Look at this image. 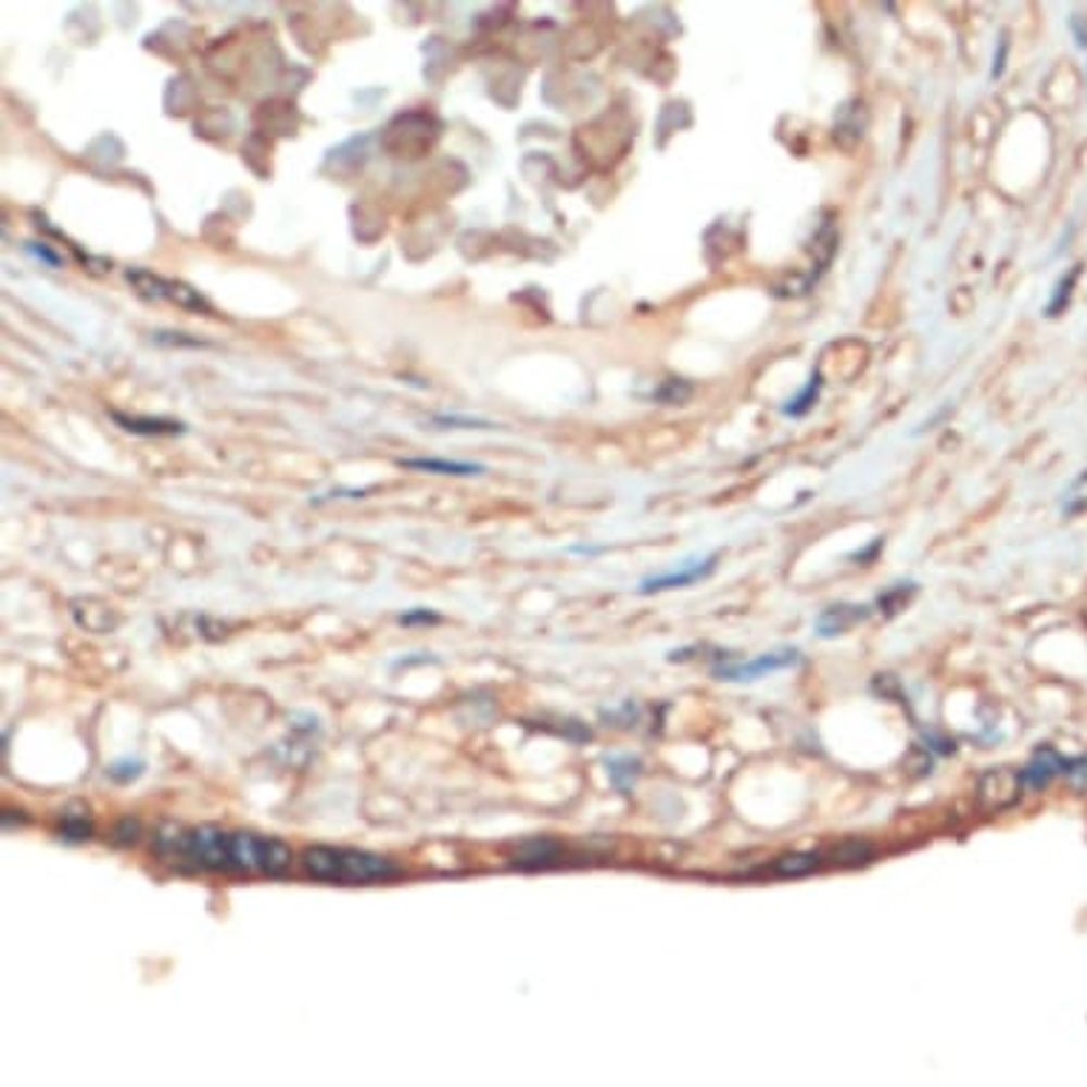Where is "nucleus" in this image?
Here are the masks:
<instances>
[{"mask_svg": "<svg viewBox=\"0 0 1087 1087\" xmlns=\"http://www.w3.org/2000/svg\"><path fill=\"white\" fill-rule=\"evenodd\" d=\"M871 616V607L865 604H834V607H825L823 612L814 621V630H818L820 637H834V635H846L848 630H855L857 623H862Z\"/></svg>", "mask_w": 1087, "mask_h": 1087, "instance_id": "obj_7", "label": "nucleus"}, {"mask_svg": "<svg viewBox=\"0 0 1087 1087\" xmlns=\"http://www.w3.org/2000/svg\"><path fill=\"white\" fill-rule=\"evenodd\" d=\"M29 251H31V254H35V256H38V260H43L46 265H52V268H58V265H61V256L52 254V251H49V248H46L43 242H31Z\"/></svg>", "mask_w": 1087, "mask_h": 1087, "instance_id": "obj_21", "label": "nucleus"}, {"mask_svg": "<svg viewBox=\"0 0 1087 1087\" xmlns=\"http://www.w3.org/2000/svg\"><path fill=\"white\" fill-rule=\"evenodd\" d=\"M874 857V848L865 840H846L840 846H834L825 860L837 862V865H860V862H869Z\"/></svg>", "mask_w": 1087, "mask_h": 1087, "instance_id": "obj_13", "label": "nucleus"}, {"mask_svg": "<svg viewBox=\"0 0 1087 1087\" xmlns=\"http://www.w3.org/2000/svg\"><path fill=\"white\" fill-rule=\"evenodd\" d=\"M442 618L435 616V612H430V609H413V612H405V616H399V623H405V627H413V623H439Z\"/></svg>", "mask_w": 1087, "mask_h": 1087, "instance_id": "obj_19", "label": "nucleus"}, {"mask_svg": "<svg viewBox=\"0 0 1087 1087\" xmlns=\"http://www.w3.org/2000/svg\"><path fill=\"white\" fill-rule=\"evenodd\" d=\"M439 425H465V428H493L490 421H479V419H462V416H435Z\"/></svg>", "mask_w": 1087, "mask_h": 1087, "instance_id": "obj_20", "label": "nucleus"}, {"mask_svg": "<svg viewBox=\"0 0 1087 1087\" xmlns=\"http://www.w3.org/2000/svg\"><path fill=\"white\" fill-rule=\"evenodd\" d=\"M1079 274H1082V265H1073V268L1067 270L1065 277L1059 279L1057 288H1053V296H1050V302H1048V308H1045V314H1048V316H1059V314H1062V311L1067 308V302H1071V293H1073V286H1076V279H1079Z\"/></svg>", "mask_w": 1087, "mask_h": 1087, "instance_id": "obj_14", "label": "nucleus"}, {"mask_svg": "<svg viewBox=\"0 0 1087 1087\" xmlns=\"http://www.w3.org/2000/svg\"><path fill=\"white\" fill-rule=\"evenodd\" d=\"M823 865L825 855H820V851H792V855L772 860L769 871H772L774 877H806V874H814Z\"/></svg>", "mask_w": 1087, "mask_h": 1087, "instance_id": "obj_9", "label": "nucleus"}, {"mask_svg": "<svg viewBox=\"0 0 1087 1087\" xmlns=\"http://www.w3.org/2000/svg\"><path fill=\"white\" fill-rule=\"evenodd\" d=\"M157 848L174 862L208 871H260L282 874L291 865V848L277 837L251 832H223L217 825L160 834Z\"/></svg>", "mask_w": 1087, "mask_h": 1087, "instance_id": "obj_1", "label": "nucleus"}, {"mask_svg": "<svg viewBox=\"0 0 1087 1087\" xmlns=\"http://www.w3.org/2000/svg\"><path fill=\"white\" fill-rule=\"evenodd\" d=\"M128 282H135L137 291L149 300H172L186 305V308H205V302L191 288L180 286V282H165L149 270H128Z\"/></svg>", "mask_w": 1087, "mask_h": 1087, "instance_id": "obj_6", "label": "nucleus"}, {"mask_svg": "<svg viewBox=\"0 0 1087 1087\" xmlns=\"http://www.w3.org/2000/svg\"><path fill=\"white\" fill-rule=\"evenodd\" d=\"M305 871L316 880L342 885H368L379 880H393L399 874V865L393 860L362 848H333L314 846L302 857Z\"/></svg>", "mask_w": 1087, "mask_h": 1087, "instance_id": "obj_2", "label": "nucleus"}, {"mask_svg": "<svg viewBox=\"0 0 1087 1087\" xmlns=\"http://www.w3.org/2000/svg\"><path fill=\"white\" fill-rule=\"evenodd\" d=\"M1006 54H1008V43L1006 40H999V54L994 58V68H990V77H994V80L1002 77V72H1006Z\"/></svg>", "mask_w": 1087, "mask_h": 1087, "instance_id": "obj_22", "label": "nucleus"}, {"mask_svg": "<svg viewBox=\"0 0 1087 1087\" xmlns=\"http://www.w3.org/2000/svg\"><path fill=\"white\" fill-rule=\"evenodd\" d=\"M1022 772L1013 766H990L976 780V800L988 811H1006L1022 797Z\"/></svg>", "mask_w": 1087, "mask_h": 1087, "instance_id": "obj_3", "label": "nucleus"}, {"mask_svg": "<svg viewBox=\"0 0 1087 1087\" xmlns=\"http://www.w3.org/2000/svg\"><path fill=\"white\" fill-rule=\"evenodd\" d=\"M797 660H800V653H797V649H774V653H763L751 660H726V663L715 667V678L729 683L758 681V678L769 675V672H780V669L795 667Z\"/></svg>", "mask_w": 1087, "mask_h": 1087, "instance_id": "obj_4", "label": "nucleus"}, {"mask_svg": "<svg viewBox=\"0 0 1087 1087\" xmlns=\"http://www.w3.org/2000/svg\"><path fill=\"white\" fill-rule=\"evenodd\" d=\"M715 564H718V555H706V558H695V561H686L681 567L669 572H660V576H649L641 581V593H660V590H678V586L695 584L700 578L712 576Z\"/></svg>", "mask_w": 1087, "mask_h": 1087, "instance_id": "obj_5", "label": "nucleus"}, {"mask_svg": "<svg viewBox=\"0 0 1087 1087\" xmlns=\"http://www.w3.org/2000/svg\"><path fill=\"white\" fill-rule=\"evenodd\" d=\"M399 467L407 470H428V472H444V476H479L488 467L472 465V462H451V458H399Z\"/></svg>", "mask_w": 1087, "mask_h": 1087, "instance_id": "obj_10", "label": "nucleus"}, {"mask_svg": "<svg viewBox=\"0 0 1087 1087\" xmlns=\"http://www.w3.org/2000/svg\"><path fill=\"white\" fill-rule=\"evenodd\" d=\"M820 388H823V379H820V374H818V370H814V374L809 376V382H806V388H802L795 399H788L786 405L780 407V410H783V416H795V419L806 416V413H809L811 407H814V402H818Z\"/></svg>", "mask_w": 1087, "mask_h": 1087, "instance_id": "obj_12", "label": "nucleus"}, {"mask_svg": "<svg viewBox=\"0 0 1087 1087\" xmlns=\"http://www.w3.org/2000/svg\"><path fill=\"white\" fill-rule=\"evenodd\" d=\"M1065 769H1067V760L1062 758L1057 749H1048V746H1045V749L1034 751V758L1027 760L1020 772H1022V783H1025V788H1034V792H1039V788L1048 786L1050 780L1057 778V774H1065Z\"/></svg>", "mask_w": 1087, "mask_h": 1087, "instance_id": "obj_8", "label": "nucleus"}, {"mask_svg": "<svg viewBox=\"0 0 1087 1087\" xmlns=\"http://www.w3.org/2000/svg\"><path fill=\"white\" fill-rule=\"evenodd\" d=\"M63 823H66L63 837H68V840H83V837L89 834V823H86V818H72V814H66Z\"/></svg>", "mask_w": 1087, "mask_h": 1087, "instance_id": "obj_18", "label": "nucleus"}, {"mask_svg": "<svg viewBox=\"0 0 1087 1087\" xmlns=\"http://www.w3.org/2000/svg\"><path fill=\"white\" fill-rule=\"evenodd\" d=\"M112 419L117 425H123V430L137 435H180L186 433V425L180 421H165V419H140V416H123V413L114 410Z\"/></svg>", "mask_w": 1087, "mask_h": 1087, "instance_id": "obj_11", "label": "nucleus"}, {"mask_svg": "<svg viewBox=\"0 0 1087 1087\" xmlns=\"http://www.w3.org/2000/svg\"><path fill=\"white\" fill-rule=\"evenodd\" d=\"M558 857V846L553 840H530L521 848V865H549Z\"/></svg>", "mask_w": 1087, "mask_h": 1087, "instance_id": "obj_16", "label": "nucleus"}, {"mask_svg": "<svg viewBox=\"0 0 1087 1087\" xmlns=\"http://www.w3.org/2000/svg\"><path fill=\"white\" fill-rule=\"evenodd\" d=\"M607 772L609 780H612L618 788H630L632 780H635L637 772H641V763H637L635 758H612L607 763Z\"/></svg>", "mask_w": 1087, "mask_h": 1087, "instance_id": "obj_17", "label": "nucleus"}, {"mask_svg": "<svg viewBox=\"0 0 1087 1087\" xmlns=\"http://www.w3.org/2000/svg\"><path fill=\"white\" fill-rule=\"evenodd\" d=\"M914 593L917 584H897L892 586V590H885V593L877 598L880 612H885V616H897L900 609L908 607V601L914 598Z\"/></svg>", "mask_w": 1087, "mask_h": 1087, "instance_id": "obj_15", "label": "nucleus"}, {"mask_svg": "<svg viewBox=\"0 0 1087 1087\" xmlns=\"http://www.w3.org/2000/svg\"><path fill=\"white\" fill-rule=\"evenodd\" d=\"M1071 29H1073V35H1076V43H1079V49H1087V31H1085V23H1082L1079 15L1071 17Z\"/></svg>", "mask_w": 1087, "mask_h": 1087, "instance_id": "obj_23", "label": "nucleus"}]
</instances>
